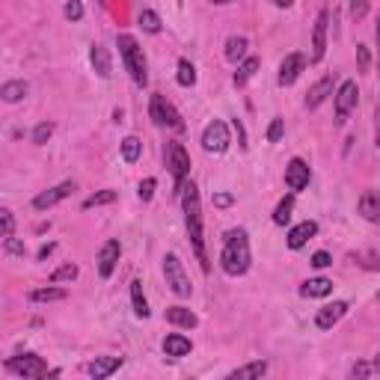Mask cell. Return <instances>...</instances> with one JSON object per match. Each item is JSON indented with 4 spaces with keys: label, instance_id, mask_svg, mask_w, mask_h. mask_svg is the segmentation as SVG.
I'll return each mask as SVG.
<instances>
[{
    "label": "cell",
    "instance_id": "obj_1",
    "mask_svg": "<svg viewBox=\"0 0 380 380\" xmlns=\"http://www.w3.org/2000/svg\"><path fill=\"white\" fill-rule=\"evenodd\" d=\"M182 205H184V223H187V235L194 244L196 259L202 262V271H211L208 264V252H205V235H202V202H199V187L194 182H184L182 187Z\"/></svg>",
    "mask_w": 380,
    "mask_h": 380
},
{
    "label": "cell",
    "instance_id": "obj_2",
    "mask_svg": "<svg viewBox=\"0 0 380 380\" xmlns=\"http://www.w3.org/2000/svg\"><path fill=\"white\" fill-rule=\"evenodd\" d=\"M252 252H250V238L244 229H229L223 235V250H220V268L229 276H244L250 271Z\"/></svg>",
    "mask_w": 380,
    "mask_h": 380
},
{
    "label": "cell",
    "instance_id": "obj_3",
    "mask_svg": "<svg viewBox=\"0 0 380 380\" xmlns=\"http://www.w3.org/2000/svg\"><path fill=\"white\" fill-rule=\"evenodd\" d=\"M116 45H119V54H122V62H125V72L131 74V81H134L137 86H146V83H149V72H146V57H143L140 42H137L134 36L122 33L119 39H116Z\"/></svg>",
    "mask_w": 380,
    "mask_h": 380
},
{
    "label": "cell",
    "instance_id": "obj_4",
    "mask_svg": "<svg viewBox=\"0 0 380 380\" xmlns=\"http://www.w3.org/2000/svg\"><path fill=\"white\" fill-rule=\"evenodd\" d=\"M6 372L18 374L24 380H39V377H48V374H60V372H50L48 362L36 353H21V357H12L6 360Z\"/></svg>",
    "mask_w": 380,
    "mask_h": 380
},
{
    "label": "cell",
    "instance_id": "obj_5",
    "mask_svg": "<svg viewBox=\"0 0 380 380\" xmlns=\"http://www.w3.org/2000/svg\"><path fill=\"white\" fill-rule=\"evenodd\" d=\"M163 158H167V170H170V175L175 179V187H179V194H182V187H184L187 175H190V155H187V149L182 143L170 140L167 151H163Z\"/></svg>",
    "mask_w": 380,
    "mask_h": 380
},
{
    "label": "cell",
    "instance_id": "obj_6",
    "mask_svg": "<svg viewBox=\"0 0 380 380\" xmlns=\"http://www.w3.org/2000/svg\"><path fill=\"white\" fill-rule=\"evenodd\" d=\"M163 276H167V285H170L172 294L190 297L194 285H190L187 273H184V264H182V259L175 256V252H167V256H163Z\"/></svg>",
    "mask_w": 380,
    "mask_h": 380
},
{
    "label": "cell",
    "instance_id": "obj_7",
    "mask_svg": "<svg viewBox=\"0 0 380 380\" xmlns=\"http://www.w3.org/2000/svg\"><path fill=\"white\" fill-rule=\"evenodd\" d=\"M149 116H151V122H155V125H161V128L184 131V122H182V116H179V110H175L163 95H151V101H149Z\"/></svg>",
    "mask_w": 380,
    "mask_h": 380
},
{
    "label": "cell",
    "instance_id": "obj_8",
    "mask_svg": "<svg viewBox=\"0 0 380 380\" xmlns=\"http://www.w3.org/2000/svg\"><path fill=\"white\" fill-rule=\"evenodd\" d=\"M232 143V137H229V125L220 122V119H214L205 125V131H202V149L208 151V155H220V151H226Z\"/></svg>",
    "mask_w": 380,
    "mask_h": 380
},
{
    "label": "cell",
    "instance_id": "obj_9",
    "mask_svg": "<svg viewBox=\"0 0 380 380\" xmlns=\"http://www.w3.org/2000/svg\"><path fill=\"white\" fill-rule=\"evenodd\" d=\"M357 98H360L357 81H341V86L336 90V125L348 122V113L357 107Z\"/></svg>",
    "mask_w": 380,
    "mask_h": 380
},
{
    "label": "cell",
    "instance_id": "obj_10",
    "mask_svg": "<svg viewBox=\"0 0 380 380\" xmlns=\"http://www.w3.org/2000/svg\"><path fill=\"white\" fill-rule=\"evenodd\" d=\"M309 179H312L309 163L303 158H291L288 167H285V184H288L291 194H300L303 187H309Z\"/></svg>",
    "mask_w": 380,
    "mask_h": 380
},
{
    "label": "cell",
    "instance_id": "obj_11",
    "mask_svg": "<svg viewBox=\"0 0 380 380\" xmlns=\"http://www.w3.org/2000/svg\"><path fill=\"white\" fill-rule=\"evenodd\" d=\"M327 24H330V12L321 9L318 18H315V30H312V54L309 62H321L327 54Z\"/></svg>",
    "mask_w": 380,
    "mask_h": 380
},
{
    "label": "cell",
    "instance_id": "obj_12",
    "mask_svg": "<svg viewBox=\"0 0 380 380\" xmlns=\"http://www.w3.org/2000/svg\"><path fill=\"white\" fill-rule=\"evenodd\" d=\"M119 256H122V244L119 240H104V247L98 250V276L101 280H110L113 271L119 264Z\"/></svg>",
    "mask_w": 380,
    "mask_h": 380
},
{
    "label": "cell",
    "instance_id": "obj_13",
    "mask_svg": "<svg viewBox=\"0 0 380 380\" xmlns=\"http://www.w3.org/2000/svg\"><path fill=\"white\" fill-rule=\"evenodd\" d=\"M348 300H333V303H327L324 309H318V315H315V327L318 330H333V327L345 318L348 315Z\"/></svg>",
    "mask_w": 380,
    "mask_h": 380
},
{
    "label": "cell",
    "instance_id": "obj_14",
    "mask_svg": "<svg viewBox=\"0 0 380 380\" xmlns=\"http://www.w3.org/2000/svg\"><path fill=\"white\" fill-rule=\"evenodd\" d=\"M72 194H74V182H62V184L50 187V190H42V194L33 199V208L36 211H48V208H54L57 202H62V199L72 196Z\"/></svg>",
    "mask_w": 380,
    "mask_h": 380
},
{
    "label": "cell",
    "instance_id": "obj_15",
    "mask_svg": "<svg viewBox=\"0 0 380 380\" xmlns=\"http://www.w3.org/2000/svg\"><path fill=\"white\" fill-rule=\"evenodd\" d=\"M330 95H336V74H324V78L306 93V110H318Z\"/></svg>",
    "mask_w": 380,
    "mask_h": 380
},
{
    "label": "cell",
    "instance_id": "obj_16",
    "mask_svg": "<svg viewBox=\"0 0 380 380\" xmlns=\"http://www.w3.org/2000/svg\"><path fill=\"white\" fill-rule=\"evenodd\" d=\"M303 69H306V57H303V54H288L283 60L280 78H276V81H280V86H291L303 74Z\"/></svg>",
    "mask_w": 380,
    "mask_h": 380
},
{
    "label": "cell",
    "instance_id": "obj_17",
    "mask_svg": "<svg viewBox=\"0 0 380 380\" xmlns=\"http://www.w3.org/2000/svg\"><path fill=\"white\" fill-rule=\"evenodd\" d=\"M190 351H194V341H190L187 336H182V333H170L167 339H163V353H167L170 360H182Z\"/></svg>",
    "mask_w": 380,
    "mask_h": 380
},
{
    "label": "cell",
    "instance_id": "obj_18",
    "mask_svg": "<svg viewBox=\"0 0 380 380\" xmlns=\"http://www.w3.org/2000/svg\"><path fill=\"white\" fill-rule=\"evenodd\" d=\"M357 211H360V217H365L369 223H380V194L377 190H365L357 202Z\"/></svg>",
    "mask_w": 380,
    "mask_h": 380
},
{
    "label": "cell",
    "instance_id": "obj_19",
    "mask_svg": "<svg viewBox=\"0 0 380 380\" xmlns=\"http://www.w3.org/2000/svg\"><path fill=\"white\" fill-rule=\"evenodd\" d=\"M315 235H318V223H315V220H303V223H297L294 229L288 232V247H291V250H300V247L306 244L309 238H315Z\"/></svg>",
    "mask_w": 380,
    "mask_h": 380
},
{
    "label": "cell",
    "instance_id": "obj_20",
    "mask_svg": "<svg viewBox=\"0 0 380 380\" xmlns=\"http://www.w3.org/2000/svg\"><path fill=\"white\" fill-rule=\"evenodd\" d=\"M119 365H122V357H95L90 365H86V372H90L95 380H104L113 372H119Z\"/></svg>",
    "mask_w": 380,
    "mask_h": 380
},
{
    "label": "cell",
    "instance_id": "obj_21",
    "mask_svg": "<svg viewBox=\"0 0 380 380\" xmlns=\"http://www.w3.org/2000/svg\"><path fill=\"white\" fill-rule=\"evenodd\" d=\"M333 294V280H327V276H312V280H306L300 285V297H327Z\"/></svg>",
    "mask_w": 380,
    "mask_h": 380
},
{
    "label": "cell",
    "instance_id": "obj_22",
    "mask_svg": "<svg viewBox=\"0 0 380 380\" xmlns=\"http://www.w3.org/2000/svg\"><path fill=\"white\" fill-rule=\"evenodd\" d=\"M90 60H93V69H95L98 78H110L113 74V62H110V54H107L104 45H93Z\"/></svg>",
    "mask_w": 380,
    "mask_h": 380
},
{
    "label": "cell",
    "instance_id": "obj_23",
    "mask_svg": "<svg viewBox=\"0 0 380 380\" xmlns=\"http://www.w3.org/2000/svg\"><path fill=\"white\" fill-rule=\"evenodd\" d=\"M262 69V60L259 57H247V60H240V66H238V72H235V86H247L252 78H256V72Z\"/></svg>",
    "mask_w": 380,
    "mask_h": 380
},
{
    "label": "cell",
    "instance_id": "obj_24",
    "mask_svg": "<svg viewBox=\"0 0 380 380\" xmlns=\"http://www.w3.org/2000/svg\"><path fill=\"white\" fill-rule=\"evenodd\" d=\"M167 321L172 324V327H184V330H194V327L199 324V318L190 309H184V306H170L167 309Z\"/></svg>",
    "mask_w": 380,
    "mask_h": 380
},
{
    "label": "cell",
    "instance_id": "obj_25",
    "mask_svg": "<svg viewBox=\"0 0 380 380\" xmlns=\"http://www.w3.org/2000/svg\"><path fill=\"white\" fill-rule=\"evenodd\" d=\"M247 48H250L247 36H229V39H226V60L229 62L247 60Z\"/></svg>",
    "mask_w": 380,
    "mask_h": 380
},
{
    "label": "cell",
    "instance_id": "obj_26",
    "mask_svg": "<svg viewBox=\"0 0 380 380\" xmlns=\"http://www.w3.org/2000/svg\"><path fill=\"white\" fill-rule=\"evenodd\" d=\"M268 374V362L264 360H256V362H247V365H240V369L229 372L232 380H247V377H264Z\"/></svg>",
    "mask_w": 380,
    "mask_h": 380
},
{
    "label": "cell",
    "instance_id": "obj_27",
    "mask_svg": "<svg viewBox=\"0 0 380 380\" xmlns=\"http://www.w3.org/2000/svg\"><path fill=\"white\" fill-rule=\"evenodd\" d=\"M131 303H134V315H137V318H149V300L143 294V283L140 280L131 283Z\"/></svg>",
    "mask_w": 380,
    "mask_h": 380
},
{
    "label": "cell",
    "instance_id": "obj_28",
    "mask_svg": "<svg viewBox=\"0 0 380 380\" xmlns=\"http://www.w3.org/2000/svg\"><path fill=\"white\" fill-rule=\"evenodd\" d=\"M66 288H54V283H50L48 288H36L30 291V300L33 303H54V300H66Z\"/></svg>",
    "mask_w": 380,
    "mask_h": 380
},
{
    "label": "cell",
    "instance_id": "obj_29",
    "mask_svg": "<svg viewBox=\"0 0 380 380\" xmlns=\"http://www.w3.org/2000/svg\"><path fill=\"white\" fill-rule=\"evenodd\" d=\"M0 95H4L6 104H15V101H21L24 95H27V83L24 81H6L4 86H0Z\"/></svg>",
    "mask_w": 380,
    "mask_h": 380
},
{
    "label": "cell",
    "instance_id": "obj_30",
    "mask_svg": "<svg viewBox=\"0 0 380 380\" xmlns=\"http://www.w3.org/2000/svg\"><path fill=\"white\" fill-rule=\"evenodd\" d=\"M140 151H143L140 137H125V140H122V158L128 161V163H137V161H140Z\"/></svg>",
    "mask_w": 380,
    "mask_h": 380
},
{
    "label": "cell",
    "instance_id": "obj_31",
    "mask_svg": "<svg viewBox=\"0 0 380 380\" xmlns=\"http://www.w3.org/2000/svg\"><path fill=\"white\" fill-rule=\"evenodd\" d=\"M291 211H294V194H288L280 205H276V211H273V223L276 226H285L288 220H291Z\"/></svg>",
    "mask_w": 380,
    "mask_h": 380
},
{
    "label": "cell",
    "instance_id": "obj_32",
    "mask_svg": "<svg viewBox=\"0 0 380 380\" xmlns=\"http://www.w3.org/2000/svg\"><path fill=\"white\" fill-rule=\"evenodd\" d=\"M78 280V264H62V268H57L54 273H50V283L54 285H60V283H74Z\"/></svg>",
    "mask_w": 380,
    "mask_h": 380
},
{
    "label": "cell",
    "instance_id": "obj_33",
    "mask_svg": "<svg viewBox=\"0 0 380 380\" xmlns=\"http://www.w3.org/2000/svg\"><path fill=\"white\" fill-rule=\"evenodd\" d=\"M113 199H116V190H98V194L83 199V208L90 211V208H98V205H110Z\"/></svg>",
    "mask_w": 380,
    "mask_h": 380
},
{
    "label": "cell",
    "instance_id": "obj_34",
    "mask_svg": "<svg viewBox=\"0 0 380 380\" xmlns=\"http://www.w3.org/2000/svg\"><path fill=\"white\" fill-rule=\"evenodd\" d=\"M175 81H179L182 86H194L196 83V69L190 60H179V74H175Z\"/></svg>",
    "mask_w": 380,
    "mask_h": 380
},
{
    "label": "cell",
    "instance_id": "obj_35",
    "mask_svg": "<svg viewBox=\"0 0 380 380\" xmlns=\"http://www.w3.org/2000/svg\"><path fill=\"white\" fill-rule=\"evenodd\" d=\"M140 27L146 30V33H161V18H158V12H151V9H143L140 12Z\"/></svg>",
    "mask_w": 380,
    "mask_h": 380
},
{
    "label": "cell",
    "instance_id": "obj_36",
    "mask_svg": "<svg viewBox=\"0 0 380 380\" xmlns=\"http://www.w3.org/2000/svg\"><path fill=\"white\" fill-rule=\"evenodd\" d=\"M50 134H54V122H39L33 128V143L36 146H45L50 140Z\"/></svg>",
    "mask_w": 380,
    "mask_h": 380
},
{
    "label": "cell",
    "instance_id": "obj_37",
    "mask_svg": "<svg viewBox=\"0 0 380 380\" xmlns=\"http://www.w3.org/2000/svg\"><path fill=\"white\" fill-rule=\"evenodd\" d=\"M353 262L362 264L365 271H380V256H374V252H357Z\"/></svg>",
    "mask_w": 380,
    "mask_h": 380
},
{
    "label": "cell",
    "instance_id": "obj_38",
    "mask_svg": "<svg viewBox=\"0 0 380 380\" xmlns=\"http://www.w3.org/2000/svg\"><path fill=\"white\" fill-rule=\"evenodd\" d=\"M62 12H66L69 21H81V18H83V4H81V0H69Z\"/></svg>",
    "mask_w": 380,
    "mask_h": 380
},
{
    "label": "cell",
    "instance_id": "obj_39",
    "mask_svg": "<svg viewBox=\"0 0 380 380\" xmlns=\"http://www.w3.org/2000/svg\"><path fill=\"white\" fill-rule=\"evenodd\" d=\"M365 12H369V0H351V18L353 21H362Z\"/></svg>",
    "mask_w": 380,
    "mask_h": 380
},
{
    "label": "cell",
    "instance_id": "obj_40",
    "mask_svg": "<svg viewBox=\"0 0 380 380\" xmlns=\"http://www.w3.org/2000/svg\"><path fill=\"white\" fill-rule=\"evenodd\" d=\"M155 187H158V182L149 175V179H143V182H140V190H137V194H140V199H143V202H149L151 196H155Z\"/></svg>",
    "mask_w": 380,
    "mask_h": 380
},
{
    "label": "cell",
    "instance_id": "obj_41",
    "mask_svg": "<svg viewBox=\"0 0 380 380\" xmlns=\"http://www.w3.org/2000/svg\"><path fill=\"white\" fill-rule=\"evenodd\" d=\"M330 264H333V256H330V252H324V250H318V252H315V256H312V268H330Z\"/></svg>",
    "mask_w": 380,
    "mask_h": 380
},
{
    "label": "cell",
    "instance_id": "obj_42",
    "mask_svg": "<svg viewBox=\"0 0 380 380\" xmlns=\"http://www.w3.org/2000/svg\"><path fill=\"white\" fill-rule=\"evenodd\" d=\"M4 250L9 252V256H24V244H21V240H15V238H4Z\"/></svg>",
    "mask_w": 380,
    "mask_h": 380
},
{
    "label": "cell",
    "instance_id": "obj_43",
    "mask_svg": "<svg viewBox=\"0 0 380 380\" xmlns=\"http://www.w3.org/2000/svg\"><path fill=\"white\" fill-rule=\"evenodd\" d=\"M0 223H4V238H9L12 229H15V217H12V211H9V208L0 211Z\"/></svg>",
    "mask_w": 380,
    "mask_h": 380
},
{
    "label": "cell",
    "instance_id": "obj_44",
    "mask_svg": "<svg viewBox=\"0 0 380 380\" xmlns=\"http://www.w3.org/2000/svg\"><path fill=\"white\" fill-rule=\"evenodd\" d=\"M283 140V119H273L268 128V143H280Z\"/></svg>",
    "mask_w": 380,
    "mask_h": 380
},
{
    "label": "cell",
    "instance_id": "obj_45",
    "mask_svg": "<svg viewBox=\"0 0 380 380\" xmlns=\"http://www.w3.org/2000/svg\"><path fill=\"white\" fill-rule=\"evenodd\" d=\"M369 48H365V45H357V69L360 72H369Z\"/></svg>",
    "mask_w": 380,
    "mask_h": 380
},
{
    "label": "cell",
    "instance_id": "obj_46",
    "mask_svg": "<svg viewBox=\"0 0 380 380\" xmlns=\"http://www.w3.org/2000/svg\"><path fill=\"white\" fill-rule=\"evenodd\" d=\"M369 374H374V369H372V365L369 362H357V365H353V369H351V377H369Z\"/></svg>",
    "mask_w": 380,
    "mask_h": 380
},
{
    "label": "cell",
    "instance_id": "obj_47",
    "mask_svg": "<svg viewBox=\"0 0 380 380\" xmlns=\"http://www.w3.org/2000/svg\"><path fill=\"white\" fill-rule=\"evenodd\" d=\"M232 202H235L232 194H214V205H217V208H229Z\"/></svg>",
    "mask_w": 380,
    "mask_h": 380
},
{
    "label": "cell",
    "instance_id": "obj_48",
    "mask_svg": "<svg viewBox=\"0 0 380 380\" xmlns=\"http://www.w3.org/2000/svg\"><path fill=\"white\" fill-rule=\"evenodd\" d=\"M54 247H57V244H45V247L39 250V262H45V259L50 256V252H54Z\"/></svg>",
    "mask_w": 380,
    "mask_h": 380
},
{
    "label": "cell",
    "instance_id": "obj_49",
    "mask_svg": "<svg viewBox=\"0 0 380 380\" xmlns=\"http://www.w3.org/2000/svg\"><path fill=\"white\" fill-rule=\"evenodd\" d=\"M374 39H377V66H380V18H377V27H374Z\"/></svg>",
    "mask_w": 380,
    "mask_h": 380
},
{
    "label": "cell",
    "instance_id": "obj_50",
    "mask_svg": "<svg viewBox=\"0 0 380 380\" xmlns=\"http://www.w3.org/2000/svg\"><path fill=\"white\" fill-rule=\"evenodd\" d=\"M291 4H294V0H273V6H276V9H288Z\"/></svg>",
    "mask_w": 380,
    "mask_h": 380
},
{
    "label": "cell",
    "instance_id": "obj_51",
    "mask_svg": "<svg viewBox=\"0 0 380 380\" xmlns=\"http://www.w3.org/2000/svg\"><path fill=\"white\" fill-rule=\"evenodd\" d=\"M372 369H374V374H380V351L374 353V362H372Z\"/></svg>",
    "mask_w": 380,
    "mask_h": 380
},
{
    "label": "cell",
    "instance_id": "obj_52",
    "mask_svg": "<svg viewBox=\"0 0 380 380\" xmlns=\"http://www.w3.org/2000/svg\"><path fill=\"white\" fill-rule=\"evenodd\" d=\"M214 6H226V4H235V0H211Z\"/></svg>",
    "mask_w": 380,
    "mask_h": 380
},
{
    "label": "cell",
    "instance_id": "obj_53",
    "mask_svg": "<svg viewBox=\"0 0 380 380\" xmlns=\"http://www.w3.org/2000/svg\"><path fill=\"white\" fill-rule=\"evenodd\" d=\"M377 300H380V291H377Z\"/></svg>",
    "mask_w": 380,
    "mask_h": 380
}]
</instances>
